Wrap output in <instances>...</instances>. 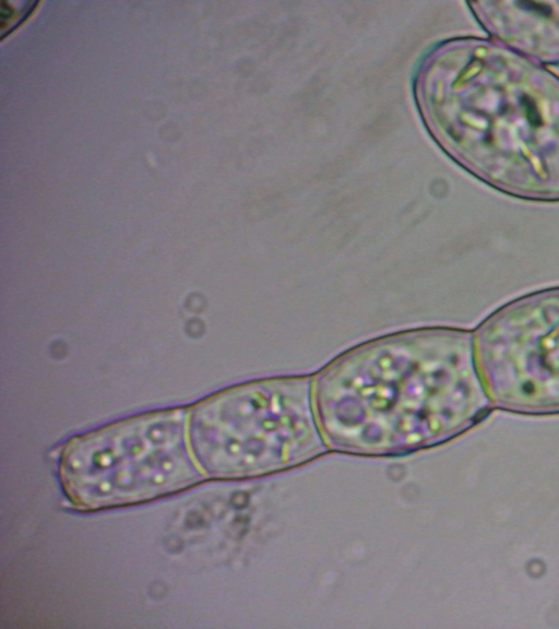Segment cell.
Wrapping results in <instances>:
<instances>
[{"label": "cell", "instance_id": "6da1fadb", "mask_svg": "<svg viewBox=\"0 0 559 629\" xmlns=\"http://www.w3.org/2000/svg\"><path fill=\"white\" fill-rule=\"evenodd\" d=\"M313 402L328 446L372 456L443 443L492 407L474 333L450 327L395 332L349 348L317 373Z\"/></svg>", "mask_w": 559, "mask_h": 629}, {"label": "cell", "instance_id": "7a4b0ae2", "mask_svg": "<svg viewBox=\"0 0 559 629\" xmlns=\"http://www.w3.org/2000/svg\"><path fill=\"white\" fill-rule=\"evenodd\" d=\"M426 106L443 149L513 198L559 202V76L492 40L455 39L436 55Z\"/></svg>", "mask_w": 559, "mask_h": 629}, {"label": "cell", "instance_id": "3957f363", "mask_svg": "<svg viewBox=\"0 0 559 629\" xmlns=\"http://www.w3.org/2000/svg\"><path fill=\"white\" fill-rule=\"evenodd\" d=\"M187 436L198 468L211 479L281 472L328 448L308 376L271 377L219 392L188 413Z\"/></svg>", "mask_w": 559, "mask_h": 629}, {"label": "cell", "instance_id": "277c9868", "mask_svg": "<svg viewBox=\"0 0 559 629\" xmlns=\"http://www.w3.org/2000/svg\"><path fill=\"white\" fill-rule=\"evenodd\" d=\"M187 420L186 411H162L69 440L58 461L69 502L81 511L134 505L205 479L189 449Z\"/></svg>", "mask_w": 559, "mask_h": 629}, {"label": "cell", "instance_id": "5b68a950", "mask_svg": "<svg viewBox=\"0 0 559 629\" xmlns=\"http://www.w3.org/2000/svg\"><path fill=\"white\" fill-rule=\"evenodd\" d=\"M477 366L499 408L559 414V286L497 308L474 333Z\"/></svg>", "mask_w": 559, "mask_h": 629}, {"label": "cell", "instance_id": "8992f818", "mask_svg": "<svg viewBox=\"0 0 559 629\" xmlns=\"http://www.w3.org/2000/svg\"><path fill=\"white\" fill-rule=\"evenodd\" d=\"M469 7L492 40L540 64L559 63V1H478Z\"/></svg>", "mask_w": 559, "mask_h": 629}]
</instances>
